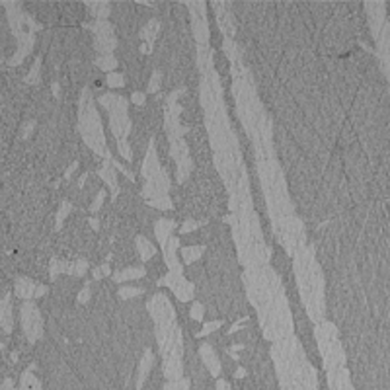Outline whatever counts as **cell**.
Returning a JSON list of instances; mask_svg holds the SVG:
<instances>
[{"instance_id": "cell-1", "label": "cell", "mask_w": 390, "mask_h": 390, "mask_svg": "<svg viewBox=\"0 0 390 390\" xmlns=\"http://www.w3.org/2000/svg\"><path fill=\"white\" fill-rule=\"evenodd\" d=\"M22 328H23V334L29 344L37 342L43 334V322H41L39 310L35 308V304L31 301H23V304H22Z\"/></svg>"}, {"instance_id": "cell-2", "label": "cell", "mask_w": 390, "mask_h": 390, "mask_svg": "<svg viewBox=\"0 0 390 390\" xmlns=\"http://www.w3.org/2000/svg\"><path fill=\"white\" fill-rule=\"evenodd\" d=\"M149 314L152 316V320L156 324H172L176 322V314H174V308L168 301L166 295H152V299L149 301Z\"/></svg>"}, {"instance_id": "cell-3", "label": "cell", "mask_w": 390, "mask_h": 390, "mask_svg": "<svg viewBox=\"0 0 390 390\" xmlns=\"http://www.w3.org/2000/svg\"><path fill=\"white\" fill-rule=\"evenodd\" d=\"M365 10H367V20H369V29H371V35L373 39L377 41L383 25L387 23V16H385V2H367L365 4Z\"/></svg>"}, {"instance_id": "cell-4", "label": "cell", "mask_w": 390, "mask_h": 390, "mask_svg": "<svg viewBox=\"0 0 390 390\" xmlns=\"http://www.w3.org/2000/svg\"><path fill=\"white\" fill-rule=\"evenodd\" d=\"M162 168H160V162H158V152H156V147H154V143L151 141L149 143V151H147V158H145V162H143V176H145V180H149V178H152L154 174H158Z\"/></svg>"}, {"instance_id": "cell-5", "label": "cell", "mask_w": 390, "mask_h": 390, "mask_svg": "<svg viewBox=\"0 0 390 390\" xmlns=\"http://www.w3.org/2000/svg\"><path fill=\"white\" fill-rule=\"evenodd\" d=\"M199 355H201L205 367L209 369V373H211L213 377H218V373H220V361H218L215 349H213L209 344H203V346L199 347Z\"/></svg>"}, {"instance_id": "cell-6", "label": "cell", "mask_w": 390, "mask_h": 390, "mask_svg": "<svg viewBox=\"0 0 390 390\" xmlns=\"http://www.w3.org/2000/svg\"><path fill=\"white\" fill-rule=\"evenodd\" d=\"M176 228V222L172 218H158L156 224H154V234L158 238V244L162 248H166L168 240L172 238V230Z\"/></svg>"}, {"instance_id": "cell-7", "label": "cell", "mask_w": 390, "mask_h": 390, "mask_svg": "<svg viewBox=\"0 0 390 390\" xmlns=\"http://www.w3.org/2000/svg\"><path fill=\"white\" fill-rule=\"evenodd\" d=\"M100 178L109 186L111 195L117 197V192H119V186H117V168L111 166V160L106 158V162L102 164V170H100Z\"/></svg>"}, {"instance_id": "cell-8", "label": "cell", "mask_w": 390, "mask_h": 390, "mask_svg": "<svg viewBox=\"0 0 390 390\" xmlns=\"http://www.w3.org/2000/svg\"><path fill=\"white\" fill-rule=\"evenodd\" d=\"M10 295H6L2 301H0V328L10 334L12 328H14V318H12V304H10Z\"/></svg>"}, {"instance_id": "cell-9", "label": "cell", "mask_w": 390, "mask_h": 390, "mask_svg": "<svg viewBox=\"0 0 390 390\" xmlns=\"http://www.w3.org/2000/svg\"><path fill=\"white\" fill-rule=\"evenodd\" d=\"M152 365H154V355H152V351H151V349H147V351H145V355H143V359H141V365H139L137 390L143 389V385H145V381H147V377H149V373H151Z\"/></svg>"}, {"instance_id": "cell-10", "label": "cell", "mask_w": 390, "mask_h": 390, "mask_svg": "<svg viewBox=\"0 0 390 390\" xmlns=\"http://www.w3.org/2000/svg\"><path fill=\"white\" fill-rule=\"evenodd\" d=\"M172 291H174V295L180 299V301H184V303H188V301H192L194 299V293H195V287L192 281H188L184 275L178 279V283L172 287Z\"/></svg>"}, {"instance_id": "cell-11", "label": "cell", "mask_w": 390, "mask_h": 390, "mask_svg": "<svg viewBox=\"0 0 390 390\" xmlns=\"http://www.w3.org/2000/svg\"><path fill=\"white\" fill-rule=\"evenodd\" d=\"M170 154L174 158V162H182L186 158H190V149H188V143L184 139H174L170 141Z\"/></svg>"}, {"instance_id": "cell-12", "label": "cell", "mask_w": 390, "mask_h": 390, "mask_svg": "<svg viewBox=\"0 0 390 390\" xmlns=\"http://www.w3.org/2000/svg\"><path fill=\"white\" fill-rule=\"evenodd\" d=\"M145 275V267H125L123 271H115L113 273V281L115 283H123V281H135V279H141Z\"/></svg>"}, {"instance_id": "cell-13", "label": "cell", "mask_w": 390, "mask_h": 390, "mask_svg": "<svg viewBox=\"0 0 390 390\" xmlns=\"http://www.w3.org/2000/svg\"><path fill=\"white\" fill-rule=\"evenodd\" d=\"M182 371V359H164V377L168 381H180Z\"/></svg>"}, {"instance_id": "cell-14", "label": "cell", "mask_w": 390, "mask_h": 390, "mask_svg": "<svg viewBox=\"0 0 390 390\" xmlns=\"http://www.w3.org/2000/svg\"><path fill=\"white\" fill-rule=\"evenodd\" d=\"M158 29H160V23L156 22V20H149V23L143 27V33H141V37L145 39V43L152 49V45H154V39H156V35H158Z\"/></svg>"}, {"instance_id": "cell-15", "label": "cell", "mask_w": 390, "mask_h": 390, "mask_svg": "<svg viewBox=\"0 0 390 390\" xmlns=\"http://www.w3.org/2000/svg\"><path fill=\"white\" fill-rule=\"evenodd\" d=\"M16 295H18L20 299L29 301V299L35 295V285H33V281H29V279H18V281H16Z\"/></svg>"}, {"instance_id": "cell-16", "label": "cell", "mask_w": 390, "mask_h": 390, "mask_svg": "<svg viewBox=\"0 0 390 390\" xmlns=\"http://www.w3.org/2000/svg\"><path fill=\"white\" fill-rule=\"evenodd\" d=\"M137 248H139V254H141V260H143V261H149V260L154 258V254H156L154 246H152L145 236H137Z\"/></svg>"}, {"instance_id": "cell-17", "label": "cell", "mask_w": 390, "mask_h": 390, "mask_svg": "<svg viewBox=\"0 0 390 390\" xmlns=\"http://www.w3.org/2000/svg\"><path fill=\"white\" fill-rule=\"evenodd\" d=\"M117 47V39L115 35L113 37H96V49L102 53V55H111Z\"/></svg>"}, {"instance_id": "cell-18", "label": "cell", "mask_w": 390, "mask_h": 390, "mask_svg": "<svg viewBox=\"0 0 390 390\" xmlns=\"http://www.w3.org/2000/svg\"><path fill=\"white\" fill-rule=\"evenodd\" d=\"M96 37H113V25L108 20H96L92 25Z\"/></svg>"}, {"instance_id": "cell-19", "label": "cell", "mask_w": 390, "mask_h": 390, "mask_svg": "<svg viewBox=\"0 0 390 390\" xmlns=\"http://www.w3.org/2000/svg\"><path fill=\"white\" fill-rule=\"evenodd\" d=\"M192 170H194V162H192V158H186V160L178 162V172H176V176H178V182H180V184H184V182L190 178Z\"/></svg>"}, {"instance_id": "cell-20", "label": "cell", "mask_w": 390, "mask_h": 390, "mask_svg": "<svg viewBox=\"0 0 390 390\" xmlns=\"http://www.w3.org/2000/svg\"><path fill=\"white\" fill-rule=\"evenodd\" d=\"M182 256H184V263L190 265V263L197 261V260L203 256V248H201V246H190V248H184V250H182Z\"/></svg>"}, {"instance_id": "cell-21", "label": "cell", "mask_w": 390, "mask_h": 390, "mask_svg": "<svg viewBox=\"0 0 390 390\" xmlns=\"http://www.w3.org/2000/svg\"><path fill=\"white\" fill-rule=\"evenodd\" d=\"M96 65L102 68V70H108V72H113L117 68V59L113 55H100Z\"/></svg>"}, {"instance_id": "cell-22", "label": "cell", "mask_w": 390, "mask_h": 390, "mask_svg": "<svg viewBox=\"0 0 390 390\" xmlns=\"http://www.w3.org/2000/svg\"><path fill=\"white\" fill-rule=\"evenodd\" d=\"M149 207L160 209V211H170V209H174V203H172V199H170L168 195H162V197L151 199V201H149Z\"/></svg>"}, {"instance_id": "cell-23", "label": "cell", "mask_w": 390, "mask_h": 390, "mask_svg": "<svg viewBox=\"0 0 390 390\" xmlns=\"http://www.w3.org/2000/svg\"><path fill=\"white\" fill-rule=\"evenodd\" d=\"M222 49H224V53L228 55L230 63H236V57H238V51H236V45H234V41H232L230 37H224V41H222Z\"/></svg>"}, {"instance_id": "cell-24", "label": "cell", "mask_w": 390, "mask_h": 390, "mask_svg": "<svg viewBox=\"0 0 390 390\" xmlns=\"http://www.w3.org/2000/svg\"><path fill=\"white\" fill-rule=\"evenodd\" d=\"M106 82H108L109 88H121V86H125V76L119 74V72H109Z\"/></svg>"}, {"instance_id": "cell-25", "label": "cell", "mask_w": 390, "mask_h": 390, "mask_svg": "<svg viewBox=\"0 0 390 390\" xmlns=\"http://www.w3.org/2000/svg\"><path fill=\"white\" fill-rule=\"evenodd\" d=\"M160 86H162V76H160V72L156 70V72H152V76H151V80H149V94H156V92L160 90Z\"/></svg>"}, {"instance_id": "cell-26", "label": "cell", "mask_w": 390, "mask_h": 390, "mask_svg": "<svg viewBox=\"0 0 390 390\" xmlns=\"http://www.w3.org/2000/svg\"><path fill=\"white\" fill-rule=\"evenodd\" d=\"M70 209H72V205H70L68 201H65V203L61 205V209H59V213H57V217H55V218H57V228H59V226L63 224V220L70 215Z\"/></svg>"}, {"instance_id": "cell-27", "label": "cell", "mask_w": 390, "mask_h": 390, "mask_svg": "<svg viewBox=\"0 0 390 390\" xmlns=\"http://www.w3.org/2000/svg\"><path fill=\"white\" fill-rule=\"evenodd\" d=\"M117 149H119V154H121L127 162L133 160V154H131V149H129V145H127V139H119V141H117Z\"/></svg>"}, {"instance_id": "cell-28", "label": "cell", "mask_w": 390, "mask_h": 390, "mask_svg": "<svg viewBox=\"0 0 390 390\" xmlns=\"http://www.w3.org/2000/svg\"><path fill=\"white\" fill-rule=\"evenodd\" d=\"M141 293H143V289H139V287H121L119 289V297L121 299H135Z\"/></svg>"}, {"instance_id": "cell-29", "label": "cell", "mask_w": 390, "mask_h": 390, "mask_svg": "<svg viewBox=\"0 0 390 390\" xmlns=\"http://www.w3.org/2000/svg\"><path fill=\"white\" fill-rule=\"evenodd\" d=\"M119 100V96L117 94H102V98H100V104L109 111L113 106H115V102Z\"/></svg>"}, {"instance_id": "cell-30", "label": "cell", "mask_w": 390, "mask_h": 390, "mask_svg": "<svg viewBox=\"0 0 390 390\" xmlns=\"http://www.w3.org/2000/svg\"><path fill=\"white\" fill-rule=\"evenodd\" d=\"M25 82H27V84H37V82H39V59L33 63L29 74L25 76Z\"/></svg>"}, {"instance_id": "cell-31", "label": "cell", "mask_w": 390, "mask_h": 390, "mask_svg": "<svg viewBox=\"0 0 390 390\" xmlns=\"http://www.w3.org/2000/svg\"><path fill=\"white\" fill-rule=\"evenodd\" d=\"M203 222H199V220H194V218H188L186 222H184V226L180 228V232L182 234H188V232H194V230H197L199 226H201Z\"/></svg>"}, {"instance_id": "cell-32", "label": "cell", "mask_w": 390, "mask_h": 390, "mask_svg": "<svg viewBox=\"0 0 390 390\" xmlns=\"http://www.w3.org/2000/svg\"><path fill=\"white\" fill-rule=\"evenodd\" d=\"M203 316H205V308H203V304H201V303H194V304H192V318H194L195 322H201Z\"/></svg>"}, {"instance_id": "cell-33", "label": "cell", "mask_w": 390, "mask_h": 390, "mask_svg": "<svg viewBox=\"0 0 390 390\" xmlns=\"http://www.w3.org/2000/svg\"><path fill=\"white\" fill-rule=\"evenodd\" d=\"M104 199H106V192L102 190V192H98V194H96L94 203L90 205V211H92V213H98V211L102 209V205H104Z\"/></svg>"}, {"instance_id": "cell-34", "label": "cell", "mask_w": 390, "mask_h": 390, "mask_svg": "<svg viewBox=\"0 0 390 390\" xmlns=\"http://www.w3.org/2000/svg\"><path fill=\"white\" fill-rule=\"evenodd\" d=\"M220 328V322L218 320H213V322H207L205 326H203V330L199 332V336H207V334H211V332H217Z\"/></svg>"}, {"instance_id": "cell-35", "label": "cell", "mask_w": 390, "mask_h": 390, "mask_svg": "<svg viewBox=\"0 0 390 390\" xmlns=\"http://www.w3.org/2000/svg\"><path fill=\"white\" fill-rule=\"evenodd\" d=\"M86 269H88L86 260H78V261L74 263V275H76V277H82V275L86 273Z\"/></svg>"}, {"instance_id": "cell-36", "label": "cell", "mask_w": 390, "mask_h": 390, "mask_svg": "<svg viewBox=\"0 0 390 390\" xmlns=\"http://www.w3.org/2000/svg\"><path fill=\"white\" fill-rule=\"evenodd\" d=\"M131 102H133V104H137V106H145V102H147V96H145L143 92H135V94H131Z\"/></svg>"}, {"instance_id": "cell-37", "label": "cell", "mask_w": 390, "mask_h": 390, "mask_svg": "<svg viewBox=\"0 0 390 390\" xmlns=\"http://www.w3.org/2000/svg\"><path fill=\"white\" fill-rule=\"evenodd\" d=\"M25 22H27V25L31 27V31H39V29H41V25L33 20V16H25Z\"/></svg>"}, {"instance_id": "cell-38", "label": "cell", "mask_w": 390, "mask_h": 390, "mask_svg": "<svg viewBox=\"0 0 390 390\" xmlns=\"http://www.w3.org/2000/svg\"><path fill=\"white\" fill-rule=\"evenodd\" d=\"M88 299H90V289L86 287V289L80 291V295H78V303H86Z\"/></svg>"}, {"instance_id": "cell-39", "label": "cell", "mask_w": 390, "mask_h": 390, "mask_svg": "<svg viewBox=\"0 0 390 390\" xmlns=\"http://www.w3.org/2000/svg\"><path fill=\"white\" fill-rule=\"evenodd\" d=\"M45 295H47V287H45V285H39V287H35V295H33V297H37V299H39V297H45Z\"/></svg>"}, {"instance_id": "cell-40", "label": "cell", "mask_w": 390, "mask_h": 390, "mask_svg": "<svg viewBox=\"0 0 390 390\" xmlns=\"http://www.w3.org/2000/svg\"><path fill=\"white\" fill-rule=\"evenodd\" d=\"M76 168H78V162H72V164H70V168H68V170H66V174H65V178H66V180H70V178H72V174H74V170H76Z\"/></svg>"}, {"instance_id": "cell-41", "label": "cell", "mask_w": 390, "mask_h": 390, "mask_svg": "<svg viewBox=\"0 0 390 390\" xmlns=\"http://www.w3.org/2000/svg\"><path fill=\"white\" fill-rule=\"evenodd\" d=\"M88 222H90V226H92L94 230H100V228H102V224H100V220H98L96 217H90V218H88Z\"/></svg>"}, {"instance_id": "cell-42", "label": "cell", "mask_w": 390, "mask_h": 390, "mask_svg": "<svg viewBox=\"0 0 390 390\" xmlns=\"http://www.w3.org/2000/svg\"><path fill=\"white\" fill-rule=\"evenodd\" d=\"M217 390H230V385L226 381H218L217 383Z\"/></svg>"}, {"instance_id": "cell-43", "label": "cell", "mask_w": 390, "mask_h": 390, "mask_svg": "<svg viewBox=\"0 0 390 390\" xmlns=\"http://www.w3.org/2000/svg\"><path fill=\"white\" fill-rule=\"evenodd\" d=\"M2 390H14V383H12L10 379H6V381L2 383Z\"/></svg>"}, {"instance_id": "cell-44", "label": "cell", "mask_w": 390, "mask_h": 390, "mask_svg": "<svg viewBox=\"0 0 390 390\" xmlns=\"http://www.w3.org/2000/svg\"><path fill=\"white\" fill-rule=\"evenodd\" d=\"M100 269H102V273H104V275H109V273H111V269H109V263H102V267H100Z\"/></svg>"}, {"instance_id": "cell-45", "label": "cell", "mask_w": 390, "mask_h": 390, "mask_svg": "<svg viewBox=\"0 0 390 390\" xmlns=\"http://www.w3.org/2000/svg\"><path fill=\"white\" fill-rule=\"evenodd\" d=\"M102 277H104V273H102V269H100V267H98V269H94V279H96V281H100V279H102Z\"/></svg>"}, {"instance_id": "cell-46", "label": "cell", "mask_w": 390, "mask_h": 390, "mask_svg": "<svg viewBox=\"0 0 390 390\" xmlns=\"http://www.w3.org/2000/svg\"><path fill=\"white\" fill-rule=\"evenodd\" d=\"M86 178H88V176H86V174H82V176H80V178H78V188H82V186H84V182H86Z\"/></svg>"}, {"instance_id": "cell-47", "label": "cell", "mask_w": 390, "mask_h": 390, "mask_svg": "<svg viewBox=\"0 0 390 390\" xmlns=\"http://www.w3.org/2000/svg\"><path fill=\"white\" fill-rule=\"evenodd\" d=\"M244 375H246V373H244V369H238V371H236V375H234V377H236V379H242V377H244Z\"/></svg>"}]
</instances>
